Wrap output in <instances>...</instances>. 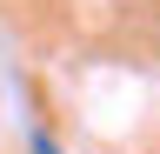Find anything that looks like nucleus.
<instances>
[{
  "mask_svg": "<svg viewBox=\"0 0 160 154\" xmlns=\"http://www.w3.org/2000/svg\"><path fill=\"white\" fill-rule=\"evenodd\" d=\"M27 154H60V147H53V134H40V127H33V134H27Z\"/></svg>",
  "mask_w": 160,
  "mask_h": 154,
  "instance_id": "nucleus-1",
  "label": "nucleus"
}]
</instances>
